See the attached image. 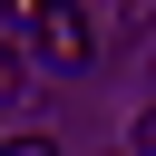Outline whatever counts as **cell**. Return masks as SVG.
<instances>
[{
  "mask_svg": "<svg viewBox=\"0 0 156 156\" xmlns=\"http://www.w3.org/2000/svg\"><path fill=\"white\" fill-rule=\"evenodd\" d=\"M29 29H39V58H58V68H78V58L98 49V29H88L78 10H29Z\"/></svg>",
  "mask_w": 156,
  "mask_h": 156,
  "instance_id": "1",
  "label": "cell"
},
{
  "mask_svg": "<svg viewBox=\"0 0 156 156\" xmlns=\"http://www.w3.org/2000/svg\"><path fill=\"white\" fill-rule=\"evenodd\" d=\"M0 98H20V49L0 39Z\"/></svg>",
  "mask_w": 156,
  "mask_h": 156,
  "instance_id": "3",
  "label": "cell"
},
{
  "mask_svg": "<svg viewBox=\"0 0 156 156\" xmlns=\"http://www.w3.org/2000/svg\"><path fill=\"white\" fill-rule=\"evenodd\" d=\"M0 156H58L49 136H0Z\"/></svg>",
  "mask_w": 156,
  "mask_h": 156,
  "instance_id": "2",
  "label": "cell"
}]
</instances>
